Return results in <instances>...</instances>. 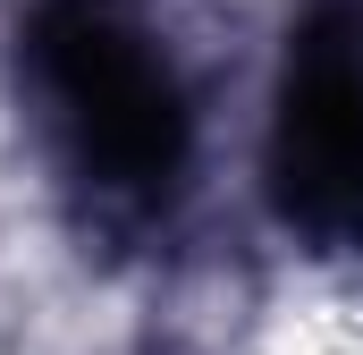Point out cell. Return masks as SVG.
<instances>
[{
    "mask_svg": "<svg viewBox=\"0 0 363 355\" xmlns=\"http://www.w3.org/2000/svg\"><path fill=\"white\" fill-rule=\"evenodd\" d=\"M60 102L77 127V153L101 170H127L135 186H169L178 170V136H186V102L169 60L135 51V34H118L110 17H77L60 34Z\"/></svg>",
    "mask_w": 363,
    "mask_h": 355,
    "instance_id": "1",
    "label": "cell"
},
{
    "mask_svg": "<svg viewBox=\"0 0 363 355\" xmlns=\"http://www.w3.org/2000/svg\"><path fill=\"white\" fill-rule=\"evenodd\" d=\"M279 170L287 203L363 229V9H338L304 43L279 119Z\"/></svg>",
    "mask_w": 363,
    "mask_h": 355,
    "instance_id": "2",
    "label": "cell"
}]
</instances>
